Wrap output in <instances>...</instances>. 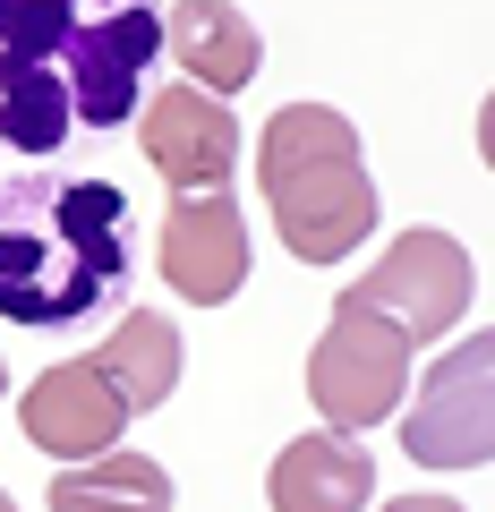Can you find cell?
I'll list each match as a JSON object with an SVG mask.
<instances>
[{
	"label": "cell",
	"instance_id": "cell-15",
	"mask_svg": "<svg viewBox=\"0 0 495 512\" xmlns=\"http://www.w3.org/2000/svg\"><path fill=\"white\" fill-rule=\"evenodd\" d=\"M385 512H461L453 495H402V504H385Z\"/></svg>",
	"mask_w": 495,
	"mask_h": 512
},
{
	"label": "cell",
	"instance_id": "cell-13",
	"mask_svg": "<svg viewBox=\"0 0 495 512\" xmlns=\"http://www.w3.org/2000/svg\"><path fill=\"white\" fill-rule=\"evenodd\" d=\"M52 512H171V470L146 453H94L52 470Z\"/></svg>",
	"mask_w": 495,
	"mask_h": 512
},
{
	"label": "cell",
	"instance_id": "cell-11",
	"mask_svg": "<svg viewBox=\"0 0 495 512\" xmlns=\"http://www.w3.org/2000/svg\"><path fill=\"white\" fill-rule=\"evenodd\" d=\"M163 52L188 69V86H205V94H248L257 86V60H265V35H257V18L239 9V0H180L163 18Z\"/></svg>",
	"mask_w": 495,
	"mask_h": 512
},
{
	"label": "cell",
	"instance_id": "cell-5",
	"mask_svg": "<svg viewBox=\"0 0 495 512\" xmlns=\"http://www.w3.org/2000/svg\"><path fill=\"white\" fill-rule=\"evenodd\" d=\"M402 453L427 470H487L495 461V325L453 342L402 402Z\"/></svg>",
	"mask_w": 495,
	"mask_h": 512
},
{
	"label": "cell",
	"instance_id": "cell-10",
	"mask_svg": "<svg viewBox=\"0 0 495 512\" xmlns=\"http://www.w3.org/2000/svg\"><path fill=\"white\" fill-rule=\"evenodd\" d=\"M265 495H274V512H367L376 453L359 436H342V427H308V436H291L274 453Z\"/></svg>",
	"mask_w": 495,
	"mask_h": 512
},
{
	"label": "cell",
	"instance_id": "cell-8",
	"mask_svg": "<svg viewBox=\"0 0 495 512\" xmlns=\"http://www.w3.org/2000/svg\"><path fill=\"white\" fill-rule=\"evenodd\" d=\"M163 282L188 308H222L248 282V214L231 188H188L163 214Z\"/></svg>",
	"mask_w": 495,
	"mask_h": 512
},
{
	"label": "cell",
	"instance_id": "cell-17",
	"mask_svg": "<svg viewBox=\"0 0 495 512\" xmlns=\"http://www.w3.org/2000/svg\"><path fill=\"white\" fill-rule=\"evenodd\" d=\"M0 393H9V367H0Z\"/></svg>",
	"mask_w": 495,
	"mask_h": 512
},
{
	"label": "cell",
	"instance_id": "cell-7",
	"mask_svg": "<svg viewBox=\"0 0 495 512\" xmlns=\"http://www.w3.org/2000/svg\"><path fill=\"white\" fill-rule=\"evenodd\" d=\"M137 146H146V163L163 171L171 197H188V188H231V171H239V111L222 103V94H205V86H163V94H146V111H137Z\"/></svg>",
	"mask_w": 495,
	"mask_h": 512
},
{
	"label": "cell",
	"instance_id": "cell-1",
	"mask_svg": "<svg viewBox=\"0 0 495 512\" xmlns=\"http://www.w3.org/2000/svg\"><path fill=\"white\" fill-rule=\"evenodd\" d=\"M163 0H0V154L129 128L154 94Z\"/></svg>",
	"mask_w": 495,
	"mask_h": 512
},
{
	"label": "cell",
	"instance_id": "cell-6",
	"mask_svg": "<svg viewBox=\"0 0 495 512\" xmlns=\"http://www.w3.org/2000/svg\"><path fill=\"white\" fill-rule=\"evenodd\" d=\"M342 299L393 316L410 342H444V333L470 316V299H478V265H470V248H461L453 231H427L419 222V231H402Z\"/></svg>",
	"mask_w": 495,
	"mask_h": 512
},
{
	"label": "cell",
	"instance_id": "cell-2",
	"mask_svg": "<svg viewBox=\"0 0 495 512\" xmlns=\"http://www.w3.org/2000/svg\"><path fill=\"white\" fill-rule=\"evenodd\" d=\"M137 282V214L103 171H9L0 180V316L60 333L103 316Z\"/></svg>",
	"mask_w": 495,
	"mask_h": 512
},
{
	"label": "cell",
	"instance_id": "cell-16",
	"mask_svg": "<svg viewBox=\"0 0 495 512\" xmlns=\"http://www.w3.org/2000/svg\"><path fill=\"white\" fill-rule=\"evenodd\" d=\"M0 512H18V504H9V487H0Z\"/></svg>",
	"mask_w": 495,
	"mask_h": 512
},
{
	"label": "cell",
	"instance_id": "cell-3",
	"mask_svg": "<svg viewBox=\"0 0 495 512\" xmlns=\"http://www.w3.org/2000/svg\"><path fill=\"white\" fill-rule=\"evenodd\" d=\"M257 180H265V214L299 265H342L359 239H376V180H367L359 128L333 103H282L265 120Z\"/></svg>",
	"mask_w": 495,
	"mask_h": 512
},
{
	"label": "cell",
	"instance_id": "cell-4",
	"mask_svg": "<svg viewBox=\"0 0 495 512\" xmlns=\"http://www.w3.org/2000/svg\"><path fill=\"white\" fill-rule=\"evenodd\" d=\"M410 350L419 342H410L393 316L359 308V299H333V325L316 333V350H308V402L325 410V427L367 436V427L402 419L410 384H419Z\"/></svg>",
	"mask_w": 495,
	"mask_h": 512
},
{
	"label": "cell",
	"instance_id": "cell-9",
	"mask_svg": "<svg viewBox=\"0 0 495 512\" xmlns=\"http://www.w3.org/2000/svg\"><path fill=\"white\" fill-rule=\"evenodd\" d=\"M18 427H26L35 453H52L60 470H69V461H94V453L120 444L129 402L103 384V367H94V359H60V367H43V376L18 393Z\"/></svg>",
	"mask_w": 495,
	"mask_h": 512
},
{
	"label": "cell",
	"instance_id": "cell-12",
	"mask_svg": "<svg viewBox=\"0 0 495 512\" xmlns=\"http://www.w3.org/2000/svg\"><path fill=\"white\" fill-rule=\"evenodd\" d=\"M86 359L103 367V384L129 402V419H146V410L171 402V384H180V325H171L163 308H129Z\"/></svg>",
	"mask_w": 495,
	"mask_h": 512
},
{
	"label": "cell",
	"instance_id": "cell-14",
	"mask_svg": "<svg viewBox=\"0 0 495 512\" xmlns=\"http://www.w3.org/2000/svg\"><path fill=\"white\" fill-rule=\"evenodd\" d=\"M478 154H487V171H495V94L478 103Z\"/></svg>",
	"mask_w": 495,
	"mask_h": 512
}]
</instances>
